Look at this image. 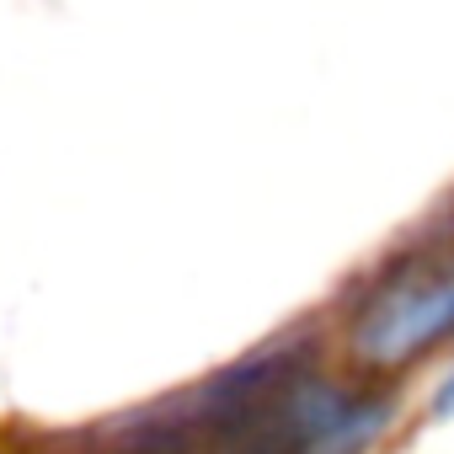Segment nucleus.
Wrapping results in <instances>:
<instances>
[{
    "label": "nucleus",
    "mask_w": 454,
    "mask_h": 454,
    "mask_svg": "<svg viewBox=\"0 0 454 454\" xmlns=\"http://www.w3.org/2000/svg\"><path fill=\"white\" fill-rule=\"evenodd\" d=\"M433 417H454V374L443 380V390L433 395Z\"/></svg>",
    "instance_id": "2"
},
{
    "label": "nucleus",
    "mask_w": 454,
    "mask_h": 454,
    "mask_svg": "<svg viewBox=\"0 0 454 454\" xmlns=\"http://www.w3.org/2000/svg\"><path fill=\"white\" fill-rule=\"evenodd\" d=\"M443 342H454V247L390 262L348 326V358L369 374H401Z\"/></svg>",
    "instance_id": "1"
}]
</instances>
